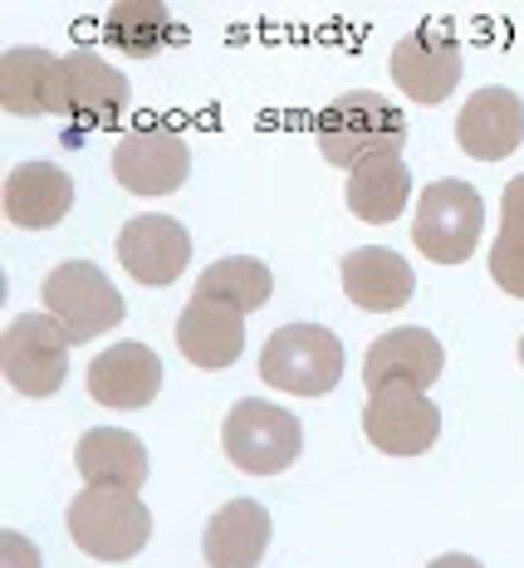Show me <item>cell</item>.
Here are the masks:
<instances>
[{
  "label": "cell",
  "mask_w": 524,
  "mask_h": 568,
  "mask_svg": "<svg viewBox=\"0 0 524 568\" xmlns=\"http://www.w3.org/2000/svg\"><path fill=\"white\" fill-rule=\"evenodd\" d=\"M314 142L324 152V162L353 172L367 158H402L407 118H402V109H392L383 93L353 89V93H339L314 118Z\"/></svg>",
  "instance_id": "cell-1"
},
{
  "label": "cell",
  "mask_w": 524,
  "mask_h": 568,
  "mask_svg": "<svg viewBox=\"0 0 524 568\" xmlns=\"http://www.w3.org/2000/svg\"><path fill=\"white\" fill-rule=\"evenodd\" d=\"M343 377V343L319 324H284L260 348V383L290 397H324Z\"/></svg>",
  "instance_id": "cell-2"
},
{
  "label": "cell",
  "mask_w": 524,
  "mask_h": 568,
  "mask_svg": "<svg viewBox=\"0 0 524 568\" xmlns=\"http://www.w3.org/2000/svg\"><path fill=\"white\" fill-rule=\"evenodd\" d=\"M221 446L245 476H280V470H290L294 460H300L304 432H300V417H294V412L275 407V402L245 397L225 412Z\"/></svg>",
  "instance_id": "cell-3"
},
{
  "label": "cell",
  "mask_w": 524,
  "mask_h": 568,
  "mask_svg": "<svg viewBox=\"0 0 524 568\" xmlns=\"http://www.w3.org/2000/svg\"><path fill=\"white\" fill-rule=\"evenodd\" d=\"M481 226H485V196L471 182L446 176V182L426 186L422 201H416L412 241L436 265H461L481 245Z\"/></svg>",
  "instance_id": "cell-4"
},
{
  "label": "cell",
  "mask_w": 524,
  "mask_h": 568,
  "mask_svg": "<svg viewBox=\"0 0 524 568\" xmlns=\"http://www.w3.org/2000/svg\"><path fill=\"white\" fill-rule=\"evenodd\" d=\"M69 539L79 544L89 559L123 564L148 549L152 515L138 495L128 490H83L69 505Z\"/></svg>",
  "instance_id": "cell-5"
},
{
  "label": "cell",
  "mask_w": 524,
  "mask_h": 568,
  "mask_svg": "<svg viewBox=\"0 0 524 568\" xmlns=\"http://www.w3.org/2000/svg\"><path fill=\"white\" fill-rule=\"evenodd\" d=\"M44 314H54L59 328L74 343H83V338H99L123 324L128 304L99 265H89V260H64V265H54L50 280H44Z\"/></svg>",
  "instance_id": "cell-6"
},
{
  "label": "cell",
  "mask_w": 524,
  "mask_h": 568,
  "mask_svg": "<svg viewBox=\"0 0 524 568\" xmlns=\"http://www.w3.org/2000/svg\"><path fill=\"white\" fill-rule=\"evenodd\" d=\"M69 338L54 314H20L0 334V368L6 383L26 397H54L69 377Z\"/></svg>",
  "instance_id": "cell-7"
},
{
  "label": "cell",
  "mask_w": 524,
  "mask_h": 568,
  "mask_svg": "<svg viewBox=\"0 0 524 568\" xmlns=\"http://www.w3.org/2000/svg\"><path fill=\"white\" fill-rule=\"evenodd\" d=\"M192 172V152L172 128H133L113 148V176L133 196H172Z\"/></svg>",
  "instance_id": "cell-8"
},
{
  "label": "cell",
  "mask_w": 524,
  "mask_h": 568,
  "mask_svg": "<svg viewBox=\"0 0 524 568\" xmlns=\"http://www.w3.org/2000/svg\"><path fill=\"white\" fill-rule=\"evenodd\" d=\"M363 436L387 456H422L442 436V412L416 387H383L363 407Z\"/></svg>",
  "instance_id": "cell-9"
},
{
  "label": "cell",
  "mask_w": 524,
  "mask_h": 568,
  "mask_svg": "<svg viewBox=\"0 0 524 568\" xmlns=\"http://www.w3.org/2000/svg\"><path fill=\"white\" fill-rule=\"evenodd\" d=\"M128 79L118 74L113 64H103L99 54L89 50H74L64 59V123H69V138L79 148V133H93V128H113L118 118L128 113Z\"/></svg>",
  "instance_id": "cell-10"
},
{
  "label": "cell",
  "mask_w": 524,
  "mask_h": 568,
  "mask_svg": "<svg viewBox=\"0 0 524 568\" xmlns=\"http://www.w3.org/2000/svg\"><path fill=\"white\" fill-rule=\"evenodd\" d=\"M387 69H392L397 89L407 93L412 103L436 109V103L451 99V89L461 84V44L451 40L446 30L422 26L416 34H407L402 44H392Z\"/></svg>",
  "instance_id": "cell-11"
},
{
  "label": "cell",
  "mask_w": 524,
  "mask_h": 568,
  "mask_svg": "<svg viewBox=\"0 0 524 568\" xmlns=\"http://www.w3.org/2000/svg\"><path fill=\"white\" fill-rule=\"evenodd\" d=\"M442 368H446L442 338H432L426 328H392V334L373 338V348H367L363 383L367 393H383V387H416V393H426L442 377Z\"/></svg>",
  "instance_id": "cell-12"
},
{
  "label": "cell",
  "mask_w": 524,
  "mask_h": 568,
  "mask_svg": "<svg viewBox=\"0 0 524 568\" xmlns=\"http://www.w3.org/2000/svg\"><path fill=\"white\" fill-rule=\"evenodd\" d=\"M524 142V103L515 99V89H475L456 113V148L466 158L500 162L510 158Z\"/></svg>",
  "instance_id": "cell-13"
},
{
  "label": "cell",
  "mask_w": 524,
  "mask_h": 568,
  "mask_svg": "<svg viewBox=\"0 0 524 568\" xmlns=\"http://www.w3.org/2000/svg\"><path fill=\"white\" fill-rule=\"evenodd\" d=\"M162 393V363L148 343H113L89 363V397L113 412H138Z\"/></svg>",
  "instance_id": "cell-14"
},
{
  "label": "cell",
  "mask_w": 524,
  "mask_h": 568,
  "mask_svg": "<svg viewBox=\"0 0 524 568\" xmlns=\"http://www.w3.org/2000/svg\"><path fill=\"white\" fill-rule=\"evenodd\" d=\"M118 260L138 284H172L192 260V235L172 216H133L118 231Z\"/></svg>",
  "instance_id": "cell-15"
},
{
  "label": "cell",
  "mask_w": 524,
  "mask_h": 568,
  "mask_svg": "<svg viewBox=\"0 0 524 568\" xmlns=\"http://www.w3.org/2000/svg\"><path fill=\"white\" fill-rule=\"evenodd\" d=\"M0 103L16 118L64 113V59L34 44H16L0 54Z\"/></svg>",
  "instance_id": "cell-16"
},
{
  "label": "cell",
  "mask_w": 524,
  "mask_h": 568,
  "mask_svg": "<svg viewBox=\"0 0 524 568\" xmlns=\"http://www.w3.org/2000/svg\"><path fill=\"white\" fill-rule=\"evenodd\" d=\"M339 275H343V294H349V300L359 304V310H367V314L402 310V304L412 300V290H416L412 265L397 251H387V245L349 251L343 255V265H339Z\"/></svg>",
  "instance_id": "cell-17"
},
{
  "label": "cell",
  "mask_w": 524,
  "mask_h": 568,
  "mask_svg": "<svg viewBox=\"0 0 524 568\" xmlns=\"http://www.w3.org/2000/svg\"><path fill=\"white\" fill-rule=\"evenodd\" d=\"M74 206V182L54 162H20L6 182V216L20 231H50Z\"/></svg>",
  "instance_id": "cell-18"
},
{
  "label": "cell",
  "mask_w": 524,
  "mask_h": 568,
  "mask_svg": "<svg viewBox=\"0 0 524 568\" xmlns=\"http://www.w3.org/2000/svg\"><path fill=\"white\" fill-rule=\"evenodd\" d=\"M79 476L89 480V490H128L138 495L148 480V446L133 432H118V426H93L79 436Z\"/></svg>",
  "instance_id": "cell-19"
},
{
  "label": "cell",
  "mask_w": 524,
  "mask_h": 568,
  "mask_svg": "<svg viewBox=\"0 0 524 568\" xmlns=\"http://www.w3.org/2000/svg\"><path fill=\"white\" fill-rule=\"evenodd\" d=\"M177 348L196 368H211V373L231 368L245 353V314L211 304V300H192L182 310V318H177Z\"/></svg>",
  "instance_id": "cell-20"
},
{
  "label": "cell",
  "mask_w": 524,
  "mask_h": 568,
  "mask_svg": "<svg viewBox=\"0 0 524 568\" xmlns=\"http://www.w3.org/2000/svg\"><path fill=\"white\" fill-rule=\"evenodd\" d=\"M265 544H270V515L255 500L221 505L206 519V535H201V549H206L211 568H255L265 559Z\"/></svg>",
  "instance_id": "cell-21"
},
{
  "label": "cell",
  "mask_w": 524,
  "mask_h": 568,
  "mask_svg": "<svg viewBox=\"0 0 524 568\" xmlns=\"http://www.w3.org/2000/svg\"><path fill=\"white\" fill-rule=\"evenodd\" d=\"M412 172L402 158H367L349 172V211L367 226H387L407 211Z\"/></svg>",
  "instance_id": "cell-22"
},
{
  "label": "cell",
  "mask_w": 524,
  "mask_h": 568,
  "mask_svg": "<svg viewBox=\"0 0 524 568\" xmlns=\"http://www.w3.org/2000/svg\"><path fill=\"white\" fill-rule=\"evenodd\" d=\"M270 290H275V275H270L260 260L225 255L211 270H201L192 300L225 304V310H235V314H255V310H265V304H270Z\"/></svg>",
  "instance_id": "cell-23"
},
{
  "label": "cell",
  "mask_w": 524,
  "mask_h": 568,
  "mask_svg": "<svg viewBox=\"0 0 524 568\" xmlns=\"http://www.w3.org/2000/svg\"><path fill=\"white\" fill-rule=\"evenodd\" d=\"M109 40L123 54L148 59V54H158V50H167V44L182 40V30L172 26L167 6H152V0H128V6L109 10Z\"/></svg>",
  "instance_id": "cell-24"
},
{
  "label": "cell",
  "mask_w": 524,
  "mask_h": 568,
  "mask_svg": "<svg viewBox=\"0 0 524 568\" xmlns=\"http://www.w3.org/2000/svg\"><path fill=\"white\" fill-rule=\"evenodd\" d=\"M491 280L510 300H524V172L505 186L500 201V235L491 245Z\"/></svg>",
  "instance_id": "cell-25"
},
{
  "label": "cell",
  "mask_w": 524,
  "mask_h": 568,
  "mask_svg": "<svg viewBox=\"0 0 524 568\" xmlns=\"http://www.w3.org/2000/svg\"><path fill=\"white\" fill-rule=\"evenodd\" d=\"M0 568H40V549L16 529H0Z\"/></svg>",
  "instance_id": "cell-26"
},
{
  "label": "cell",
  "mask_w": 524,
  "mask_h": 568,
  "mask_svg": "<svg viewBox=\"0 0 524 568\" xmlns=\"http://www.w3.org/2000/svg\"><path fill=\"white\" fill-rule=\"evenodd\" d=\"M426 568H481V564H475L471 554H442V559H432Z\"/></svg>",
  "instance_id": "cell-27"
},
{
  "label": "cell",
  "mask_w": 524,
  "mask_h": 568,
  "mask_svg": "<svg viewBox=\"0 0 524 568\" xmlns=\"http://www.w3.org/2000/svg\"><path fill=\"white\" fill-rule=\"evenodd\" d=\"M520 363H524V338H520Z\"/></svg>",
  "instance_id": "cell-28"
}]
</instances>
